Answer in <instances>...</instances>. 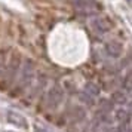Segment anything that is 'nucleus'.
<instances>
[{"instance_id": "12", "label": "nucleus", "mask_w": 132, "mask_h": 132, "mask_svg": "<svg viewBox=\"0 0 132 132\" xmlns=\"http://www.w3.org/2000/svg\"><path fill=\"white\" fill-rule=\"evenodd\" d=\"M70 2H73V0H70Z\"/></svg>"}, {"instance_id": "3", "label": "nucleus", "mask_w": 132, "mask_h": 132, "mask_svg": "<svg viewBox=\"0 0 132 132\" xmlns=\"http://www.w3.org/2000/svg\"><path fill=\"white\" fill-rule=\"evenodd\" d=\"M90 27L98 34H105L111 30V21L107 16H95L90 21Z\"/></svg>"}, {"instance_id": "8", "label": "nucleus", "mask_w": 132, "mask_h": 132, "mask_svg": "<svg viewBox=\"0 0 132 132\" xmlns=\"http://www.w3.org/2000/svg\"><path fill=\"white\" fill-rule=\"evenodd\" d=\"M85 90L88 92V95H92V96L98 95V92H100L98 86H96V85H94V83H88L86 86H85Z\"/></svg>"}, {"instance_id": "7", "label": "nucleus", "mask_w": 132, "mask_h": 132, "mask_svg": "<svg viewBox=\"0 0 132 132\" xmlns=\"http://www.w3.org/2000/svg\"><path fill=\"white\" fill-rule=\"evenodd\" d=\"M18 67H19V60L18 58H15V60L11 61V65H9V70L6 73V80L7 82H12L13 77H15V74L18 71Z\"/></svg>"}, {"instance_id": "10", "label": "nucleus", "mask_w": 132, "mask_h": 132, "mask_svg": "<svg viewBox=\"0 0 132 132\" xmlns=\"http://www.w3.org/2000/svg\"><path fill=\"white\" fill-rule=\"evenodd\" d=\"M126 2H128V3H129V5L132 6V0H126Z\"/></svg>"}, {"instance_id": "2", "label": "nucleus", "mask_w": 132, "mask_h": 132, "mask_svg": "<svg viewBox=\"0 0 132 132\" xmlns=\"http://www.w3.org/2000/svg\"><path fill=\"white\" fill-rule=\"evenodd\" d=\"M34 76V64H33V61L27 60L24 64V68H22V73H21V79H19V86L18 89L22 90L25 86H28L31 82V79Z\"/></svg>"}, {"instance_id": "9", "label": "nucleus", "mask_w": 132, "mask_h": 132, "mask_svg": "<svg viewBox=\"0 0 132 132\" xmlns=\"http://www.w3.org/2000/svg\"><path fill=\"white\" fill-rule=\"evenodd\" d=\"M36 132H49V131H45V129H36Z\"/></svg>"}, {"instance_id": "6", "label": "nucleus", "mask_w": 132, "mask_h": 132, "mask_svg": "<svg viewBox=\"0 0 132 132\" xmlns=\"http://www.w3.org/2000/svg\"><path fill=\"white\" fill-rule=\"evenodd\" d=\"M105 51H107V54L110 55V56L119 58L120 55H122L123 48H122V43L120 42H117V40H110V42H107V45H105Z\"/></svg>"}, {"instance_id": "4", "label": "nucleus", "mask_w": 132, "mask_h": 132, "mask_svg": "<svg viewBox=\"0 0 132 132\" xmlns=\"http://www.w3.org/2000/svg\"><path fill=\"white\" fill-rule=\"evenodd\" d=\"M62 89L58 88V86H54V88H51V90L48 92V96H46V105L48 108H55L61 101H62Z\"/></svg>"}, {"instance_id": "1", "label": "nucleus", "mask_w": 132, "mask_h": 132, "mask_svg": "<svg viewBox=\"0 0 132 132\" xmlns=\"http://www.w3.org/2000/svg\"><path fill=\"white\" fill-rule=\"evenodd\" d=\"M76 12L80 15H94L96 12V3L95 0H73L71 2Z\"/></svg>"}, {"instance_id": "11", "label": "nucleus", "mask_w": 132, "mask_h": 132, "mask_svg": "<svg viewBox=\"0 0 132 132\" xmlns=\"http://www.w3.org/2000/svg\"><path fill=\"white\" fill-rule=\"evenodd\" d=\"M5 132H15V131H5Z\"/></svg>"}, {"instance_id": "5", "label": "nucleus", "mask_w": 132, "mask_h": 132, "mask_svg": "<svg viewBox=\"0 0 132 132\" xmlns=\"http://www.w3.org/2000/svg\"><path fill=\"white\" fill-rule=\"evenodd\" d=\"M7 122L19 129H28V122L25 116H22L18 111H7Z\"/></svg>"}]
</instances>
